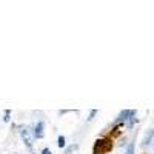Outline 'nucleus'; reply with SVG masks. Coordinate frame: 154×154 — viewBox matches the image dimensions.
Here are the masks:
<instances>
[{
    "label": "nucleus",
    "mask_w": 154,
    "mask_h": 154,
    "mask_svg": "<svg viewBox=\"0 0 154 154\" xmlns=\"http://www.w3.org/2000/svg\"><path fill=\"white\" fill-rule=\"evenodd\" d=\"M125 154H134V143H130V145H128Z\"/></svg>",
    "instance_id": "6e6552de"
},
{
    "label": "nucleus",
    "mask_w": 154,
    "mask_h": 154,
    "mask_svg": "<svg viewBox=\"0 0 154 154\" xmlns=\"http://www.w3.org/2000/svg\"><path fill=\"white\" fill-rule=\"evenodd\" d=\"M77 148H79V146H77V145H71L69 148H66V151H65V154H72Z\"/></svg>",
    "instance_id": "0eeeda50"
},
{
    "label": "nucleus",
    "mask_w": 154,
    "mask_h": 154,
    "mask_svg": "<svg viewBox=\"0 0 154 154\" xmlns=\"http://www.w3.org/2000/svg\"><path fill=\"white\" fill-rule=\"evenodd\" d=\"M57 146H59V148H65V137H63V136H59V139H57Z\"/></svg>",
    "instance_id": "423d86ee"
},
{
    "label": "nucleus",
    "mask_w": 154,
    "mask_h": 154,
    "mask_svg": "<svg viewBox=\"0 0 154 154\" xmlns=\"http://www.w3.org/2000/svg\"><path fill=\"white\" fill-rule=\"evenodd\" d=\"M133 117H136V111L134 109H125V111H122L119 116H117V119H116V122L114 123H126L130 119H133Z\"/></svg>",
    "instance_id": "7ed1b4c3"
},
{
    "label": "nucleus",
    "mask_w": 154,
    "mask_h": 154,
    "mask_svg": "<svg viewBox=\"0 0 154 154\" xmlns=\"http://www.w3.org/2000/svg\"><path fill=\"white\" fill-rule=\"evenodd\" d=\"M42 154H53V152H51L49 148H43V149H42Z\"/></svg>",
    "instance_id": "9b49d317"
},
{
    "label": "nucleus",
    "mask_w": 154,
    "mask_h": 154,
    "mask_svg": "<svg viewBox=\"0 0 154 154\" xmlns=\"http://www.w3.org/2000/svg\"><path fill=\"white\" fill-rule=\"evenodd\" d=\"M20 136H22V140L25 142L28 149H32V143H34V136L31 134V130L28 126H22L20 128Z\"/></svg>",
    "instance_id": "f257e3e1"
},
{
    "label": "nucleus",
    "mask_w": 154,
    "mask_h": 154,
    "mask_svg": "<svg viewBox=\"0 0 154 154\" xmlns=\"http://www.w3.org/2000/svg\"><path fill=\"white\" fill-rule=\"evenodd\" d=\"M151 140H152V130H149V131L146 133V137H145V140H143V146L151 145Z\"/></svg>",
    "instance_id": "39448f33"
},
{
    "label": "nucleus",
    "mask_w": 154,
    "mask_h": 154,
    "mask_svg": "<svg viewBox=\"0 0 154 154\" xmlns=\"http://www.w3.org/2000/svg\"><path fill=\"white\" fill-rule=\"evenodd\" d=\"M96 114H97V109H93V111H91V114H89V117H88V120H93Z\"/></svg>",
    "instance_id": "9d476101"
},
{
    "label": "nucleus",
    "mask_w": 154,
    "mask_h": 154,
    "mask_svg": "<svg viewBox=\"0 0 154 154\" xmlns=\"http://www.w3.org/2000/svg\"><path fill=\"white\" fill-rule=\"evenodd\" d=\"M9 114H11V111H9V109H6V111H5V117H3V120H5V122H9Z\"/></svg>",
    "instance_id": "1a4fd4ad"
},
{
    "label": "nucleus",
    "mask_w": 154,
    "mask_h": 154,
    "mask_svg": "<svg viewBox=\"0 0 154 154\" xmlns=\"http://www.w3.org/2000/svg\"><path fill=\"white\" fill-rule=\"evenodd\" d=\"M112 148V143L111 140H105V139H100L96 142V146H94V154H103L106 151H109Z\"/></svg>",
    "instance_id": "f03ea898"
},
{
    "label": "nucleus",
    "mask_w": 154,
    "mask_h": 154,
    "mask_svg": "<svg viewBox=\"0 0 154 154\" xmlns=\"http://www.w3.org/2000/svg\"><path fill=\"white\" fill-rule=\"evenodd\" d=\"M43 128H45V123L40 120V122H37L35 123V126H34V137L35 139H42L43 136H45V131H43Z\"/></svg>",
    "instance_id": "20e7f679"
}]
</instances>
